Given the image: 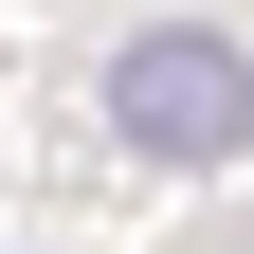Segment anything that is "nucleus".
Segmentation results:
<instances>
[{
  "mask_svg": "<svg viewBox=\"0 0 254 254\" xmlns=\"http://www.w3.org/2000/svg\"><path fill=\"white\" fill-rule=\"evenodd\" d=\"M109 127L164 145V164H236L254 145V55L218 37V18H145V37L109 55Z\"/></svg>",
  "mask_w": 254,
  "mask_h": 254,
  "instance_id": "obj_1",
  "label": "nucleus"
}]
</instances>
